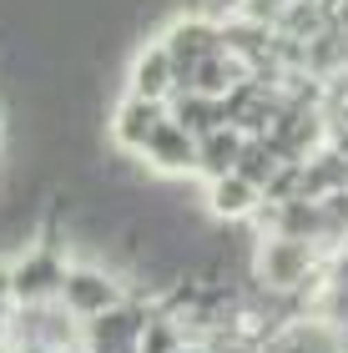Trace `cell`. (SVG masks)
I'll list each match as a JSON object with an SVG mask.
<instances>
[{
	"instance_id": "4fadbf2b",
	"label": "cell",
	"mask_w": 348,
	"mask_h": 353,
	"mask_svg": "<svg viewBox=\"0 0 348 353\" xmlns=\"http://www.w3.org/2000/svg\"><path fill=\"white\" fill-rule=\"evenodd\" d=\"M0 303H15V263L0 258Z\"/></svg>"
},
{
	"instance_id": "9c48e42d",
	"label": "cell",
	"mask_w": 348,
	"mask_h": 353,
	"mask_svg": "<svg viewBox=\"0 0 348 353\" xmlns=\"http://www.w3.org/2000/svg\"><path fill=\"white\" fill-rule=\"evenodd\" d=\"M263 207H267L263 187L247 182L243 172H227V176H217V182H207V212L217 222H247V217H258Z\"/></svg>"
},
{
	"instance_id": "5bb4252c",
	"label": "cell",
	"mask_w": 348,
	"mask_h": 353,
	"mask_svg": "<svg viewBox=\"0 0 348 353\" xmlns=\"http://www.w3.org/2000/svg\"><path fill=\"white\" fill-rule=\"evenodd\" d=\"M328 147H334L338 157H348V121H334V126H328Z\"/></svg>"
},
{
	"instance_id": "9a60e30c",
	"label": "cell",
	"mask_w": 348,
	"mask_h": 353,
	"mask_svg": "<svg viewBox=\"0 0 348 353\" xmlns=\"http://www.w3.org/2000/svg\"><path fill=\"white\" fill-rule=\"evenodd\" d=\"M177 353H217V348H212V343H197V339H187Z\"/></svg>"
},
{
	"instance_id": "7a4b0ae2",
	"label": "cell",
	"mask_w": 348,
	"mask_h": 353,
	"mask_svg": "<svg viewBox=\"0 0 348 353\" xmlns=\"http://www.w3.org/2000/svg\"><path fill=\"white\" fill-rule=\"evenodd\" d=\"M126 298H132V293H126V283L116 278V272H106L101 263H71L66 288H61V303H66L81 323L112 313L116 303H126Z\"/></svg>"
},
{
	"instance_id": "277c9868",
	"label": "cell",
	"mask_w": 348,
	"mask_h": 353,
	"mask_svg": "<svg viewBox=\"0 0 348 353\" xmlns=\"http://www.w3.org/2000/svg\"><path fill=\"white\" fill-rule=\"evenodd\" d=\"M162 46L172 51V61H177V76H187L192 66H202V61L217 56V51H227V46H223V21H212V15H202V10L172 15ZM177 86H182V81H177Z\"/></svg>"
},
{
	"instance_id": "7c38bea8",
	"label": "cell",
	"mask_w": 348,
	"mask_h": 353,
	"mask_svg": "<svg viewBox=\"0 0 348 353\" xmlns=\"http://www.w3.org/2000/svg\"><path fill=\"white\" fill-rule=\"evenodd\" d=\"M187 343V328L172 318L167 308H156V318L147 323V333H141V343H136V353H177Z\"/></svg>"
},
{
	"instance_id": "30bf717a",
	"label": "cell",
	"mask_w": 348,
	"mask_h": 353,
	"mask_svg": "<svg viewBox=\"0 0 348 353\" xmlns=\"http://www.w3.org/2000/svg\"><path fill=\"white\" fill-rule=\"evenodd\" d=\"M167 111H172V121H177V126H187L192 137H212L217 126H232V117H227V101H217V96H202V91H187V86H177V91H172Z\"/></svg>"
},
{
	"instance_id": "8992f818",
	"label": "cell",
	"mask_w": 348,
	"mask_h": 353,
	"mask_svg": "<svg viewBox=\"0 0 348 353\" xmlns=\"http://www.w3.org/2000/svg\"><path fill=\"white\" fill-rule=\"evenodd\" d=\"M197 152H202V137H192L187 126H177L167 117V126L147 141V152H141V162H147L156 176H167V182H177V176H197Z\"/></svg>"
},
{
	"instance_id": "52a82bcc",
	"label": "cell",
	"mask_w": 348,
	"mask_h": 353,
	"mask_svg": "<svg viewBox=\"0 0 348 353\" xmlns=\"http://www.w3.org/2000/svg\"><path fill=\"white\" fill-rule=\"evenodd\" d=\"M252 353H343V333L328 318H293L273 328Z\"/></svg>"
},
{
	"instance_id": "3957f363",
	"label": "cell",
	"mask_w": 348,
	"mask_h": 353,
	"mask_svg": "<svg viewBox=\"0 0 348 353\" xmlns=\"http://www.w3.org/2000/svg\"><path fill=\"white\" fill-rule=\"evenodd\" d=\"M10 263H15V303H56L71 272V258H61L51 243H25Z\"/></svg>"
},
{
	"instance_id": "ba28073f",
	"label": "cell",
	"mask_w": 348,
	"mask_h": 353,
	"mask_svg": "<svg viewBox=\"0 0 348 353\" xmlns=\"http://www.w3.org/2000/svg\"><path fill=\"white\" fill-rule=\"evenodd\" d=\"M126 76H132V86H126V91L147 96V101H172V91H177V81H182L177 61H172V51H167L162 41L141 46V51L132 56V71H126Z\"/></svg>"
},
{
	"instance_id": "6da1fadb",
	"label": "cell",
	"mask_w": 348,
	"mask_h": 353,
	"mask_svg": "<svg viewBox=\"0 0 348 353\" xmlns=\"http://www.w3.org/2000/svg\"><path fill=\"white\" fill-rule=\"evenodd\" d=\"M323 252L318 243H303V237H283V232H263L258 248H252V278H258L263 293H298L318 278Z\"/></svg>"
},
{
	"instance_id": "2e32d148",
	"label": "cell",
	"mask_w": 348,
	"mask_h": 353,
	"mask_svg": "<svg viewBox=\"0 0 348 353\" xmlns=\"http://www.w3.org/2000/svg\"><path fill=\"white\" fill-rule=\"evenodd\" d=\"M61 353H91V348H86V339H81V343H71V348H61Z\"/></svg>"
},
{
	"instance_id": "5b68a950",
	"label": "cell",
	"mask_w": 348,
	"mask_h": 353,
	"mask_svg": "<svg viewBox=\"0 0 348 353\" xmlns=\"http://www.w3.org/2000/svg\"><path fill=\"white\" fill-rule=\"evenodd\" d=\"M167 101H147V96H132L126 91L121 101L112 106V121H106V137H112V147L126 152V157H141L147 152V141L167 126Z\"/></svg>"
},
{
	"instance_id": "8fae6325",
	"label": "cell",
	"mask_w": 348,
	"mask_h": 353,
	"mask_svg": "<svg viewBox=\"0 0 348 353\" xmlns=\"http://www.w3.org/2000/svg\"><path fill=\"white\" fill-rule=\"evenodd\" d=\"M243 147H247V137L237 132V126H217L212 137H202L197 176H202V182H217V176L237 172V162H243Z\"/></svg>"
},
{
	"instance_id": "e0dca14e",
	"label": "cell",
	"mask_w": 348,
	"mask_h": 353,
	"mask_svg": "<svg viewBox=\"0 0 348 353\" xmlns=\"http://www.w3.org/2000/svg\"><path fill=\"white\" fill-rule=\"evenodd\" d=\"M0 353H15V348H10V339H6V343H0Z\"/></svg>"
}]
</instances>
